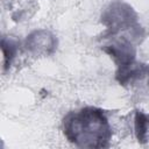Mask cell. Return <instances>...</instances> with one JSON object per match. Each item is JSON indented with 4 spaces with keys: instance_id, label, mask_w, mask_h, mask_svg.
<instances>
[{
    "instance_id": "cell-1",
    "label": "cell",
    "mask_w": 149,
    "mask_h": 149,
    "mask_svg": "<svg viewBox=\"0 0 149 149\" xmlns=\"http://www.w3.org/2000/svg\"><path fill=\"white\" fill-rule=\"evenodd\" d=\"M64 133L69 141L79 147H106L111 137L104 113L91 107L68 115L64 120Z\"/></svg>"
},
{
    "instance_id": "cell-2",
    "label": "cell",
    "mask_w": 149,
    "mask_h": 149,
    "mask_svg": "<svg viewBox=\"0 0 149 149\" xmlns=\"http://www.w3.org/2000/svg\"><path fill=\"white\" fill-rule=\"evenodd\" d=\"M134 20L135 14L132 8L120 2L111 6V8L104 15V22L112 29V31L132 26V22Z\"/></svg>"
},
{
    "instance_id": "cell-3",
    "label": "cell",
    "mask_w": 149,
    "mask_h": 149,
    "mask_svg": "<svg viewBox=\"0 0 149 149\" xmlns=\"http://www.w3.org/2000/svg\"><path fill=\"white\" fill-rule=\"evenodd\" d=\"M104 50L106 52H108L111 56H113L116 62H119V68L133 64L135 52H134V49L130 45V43H128L126 41H121L115 44L108 45V47L104 48Z\"/></svg>"
},
{
    "instance_id": "cell-4",
    "label": "cell",
    "mask_w": 149,
    "mask_h": 149,
    "mask_svg": "<svg viewBox=\"0 0 149 149\" xmlns=\"http://www.w3.org/2000/svg\"><path fill=\"white\" fill-rule=\"evenodd\" d=\"M42 31H35L34 34H31L28 38H27V48H29L30 50L34 51H40V50H44L48 52L49 48H54L55 47V42L52 36H49V33L44 31L43 36Z\"/></svg>"
},
{
    "instance_id": "cell-5",
    "label": "cell",
    "mask_w": 149,
    "mask_h": 149,
    "mask_svg": "<svg viewBox=\"0 0 149 149\" xmlns=\"http://www.w3.org/2000/svg\"><path fill=\"white\" fill-rule=\"evenodd\" d=\"M149 126V118L142 112H136L135 115V133L139 142L144 143L147 141V132Z\"/></svg>"
},
{
    "instance_id": "cell-6",
    "label": "cell",
    "mask_w": 149,
    "mask_h": 149,
    "mask_svg": "<svg viewBox=\"0 0 149 149\" xmlns=\"http://www.w3.org/2000/svg\"><path fill=\"white\" fill-rule=\"evenodd\" d=\"M1 48L3 51V56H5V62H6V66H8V64L10 63V59L14 57L15 51H16V45L12 42V41H6L2 40L1 42Z\"/></svg>"
}]
</instances>
